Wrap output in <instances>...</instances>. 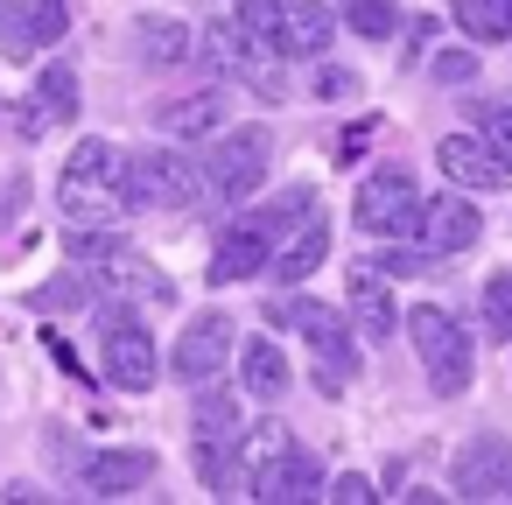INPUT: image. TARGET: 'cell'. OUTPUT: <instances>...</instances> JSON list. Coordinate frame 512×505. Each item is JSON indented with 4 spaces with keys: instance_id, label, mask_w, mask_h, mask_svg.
Masks as SVG:
<instances>
[{
    "instance_id": "7",
    "label": "cell",
    "mask_w": 512,
    "mask_h": 505,
    "mask_svg": "<svg viewBox=\"0 0 512 505\" xmlns=\"http://www.w3.org/2000/svg\"><path fill=\"white\" fill-rule=\"evenodd\" d=\"M421 211H428V197H421V183H414V169H372L365 176V190H358V204H351V218H358V232H372V239H407V232H421Z\"/></svg>"
},
{
    "instance_id": "1",
    "label": "cell",
    "mask_w": 512,
    "mask_h": 505,
    "mask_svg": "<svg viewBox=\"0 0 512 505\" xmlns=\"http://www.w3.org/2000/svg\"><path fill=\"white\" fill-rule=\"evenodd\" d=\"M120 204H127V162L113 155V141H78L57 176V211L71 225H106Z\"/></svg>"
},
{
    "instance_id": "30",
    "label": "cell",
    "mask_w": 512,
    "mask_h": 505,
    "mask_svg": "<svg viewBox=\"0 0 512 505\" xmlns=\"http://www.w3.org/2000/svg\"><path fill=\"white\" fill-rule=\"evenodd\" d=\"M484 330L491 337H512V274H491L484 281Z\"/></svg>"
},
{
    "instance_id": "19",
    "label": "cell",
    "mask_w": 512,
    "mask_h": 505,
    "mask_svg": "<svg viewBox=\"0 0 512 505\" xmlns=\"http://www.w3.org/2000/svg\"><path fill=\"white\" fill-rule=\"evenodd\" d=\"M64 120H78V71L71 64H50L36 78V99L15 113V127L22 134H43V127H64Z\"/></svg>"
},
{
    "instance_id": "29",
    "label": "cell",
    "mask_w": 512,
    "mask_h": 505,
    "mask_svg": "<svg viewBox=\"0 0 512 505\" xmlns=\"http://www.w3.org/2000/svg\"><path fill=\"white\" fill-rule=\"evenodd\" d=\"M365 43H386L393 29H400V8H393V0H351V15H344Z\"/></svg>"
},
{
    "instance_id": "14",
    "label": "cell",
    "mask_w": 512,
    "mask_h": 505,
    "mask_svg": "<svg viewBox=\"0 0 512 505\" xmlns=\"http://www.w3.org/2000/svg\"><path fill=\"white\" fill-rule=\"evenodd\" d=\"M155 484V456L148 449H99L78 463V491L85 498H134Z\"/></svg>"
},
{
    "instance_id": "34",
    "label": "cell",
    "mask_w": 512,
    "mask_h": 505,
    "mask_svg": "<svg viewBox=\"0 0 512 505\" xmlns=\"http://www.w3.org/2000/svg\"><path fill=\"white\" fill-rule=\"evenodd\" d=\"M372 134H379V120H358V127H344V134H337V162H358V155L372 148Z\"/></svg>"
},
{
    "instance_id": "11",
    "label": "cell",
    "mask_w": 512,
    "mask_h": 505,
    "mask_svg": "<svg viewBox=\"0 0 512 505\" xmlns=\"http://www.w3.org/2000/svg\"><path fill=\"white\" fill-rule=\"evenodd\" d=\"M99 372H106V386H120V393H155L162 351H155V337H148L141 323H113L106 344H99Z\"/></svg>"
},
{
    "instance_id": "21",
    "label": "cell",
    "mask_w": 512,
    "mask_h": 505,
    "mask_svg": "<svg viewBox=\"0 0 512 505\" xmlns=\"http://www.w3.org/2000/svg\"><path fill=\"white\" fill-rule=\"evenodd\" d=\"M323 253H330V225H323V218H302V232L274 246V260H267V274L295 288V281H309V274L323 267Z\"/></svg>"
},
{
    "instance_id": "23",
    "label": "cell",
    "mask_w": 512,
    "mask_h": 505,
    "mask_svg": "<svg viewBox=\"0 0 512 505\" xmlns=\"http://www.w3.org/2000/svg\"><path fill=\"white\" fill-rule=\"evenodd\" d=\"M239 386H246L253 400H281V393H288V358H281L274 337H253V344L239 351Z\"/></svg>"
},
{
    "instance_id": "15",
    "label": "cell",
    "mask_w": 512,
    "mask_h": 505,
    "mask_svg": "<svg viewBox=\"0 0 512 505\" xmlns=\"http://www.w3.org/2000/svg\"><path fill=\"white\" fill-rule=\"evenodd\" d=\"M477 232H484V218H477V204H470V190L463 197H428V211H421V246L435 253V260H449V253H470L477 246Z\"/></svg>"
},
{
    "instance_id": "37",
    "label": "cell",
    "mask_w": 512,
    "mask_h": 505,
    "mask_svg": "<svg viewBox=\"0 0 512 505\" xmlns=\"http://www.w3.org/2000/svg\"><path fill=\"white\" fill-rule=\"evenodd\" d=\"M29 8H36V0H0V43L22 29V15H29Z\"/></svg>"
},
{
    "instance_id": "3",
    "label": "cell",
    "mask_w": 512,
    "mask_h": 505,
    "mask_svg": "<svg viewBox=\"0 0 512 505\" xmlns=\"http://www.w3.org/2000/svg\"><path fill=\"white\" fill-rule=\"evenodd\" d=\"M267 323L309 337V351H316V393H344V379L358 372V351H351V323H344V309L309 302V295H281V302L267 309Z\"/></svg>"
},
{
    "instance_id": "27",
    "label": "cell",
    "mask_w": 512,
    "mask_h": 505,
    "mask_svg": "<svg viewBox=\"0 0 512 505\" xmlns=\"http://www.w3.org/2000/svg\"><path fill=\"white\" fill-rule=\"evenodd\" d=\"M197 477H204V491H239V477H246L239 442H197Z\"/></svg>"
},
{
    "instance_id": "16",
    "label": "cell",
    "mask_w": 512,
    "mask_h": 505,
    "mask_svg": "<svg viewBox=\"0 0 512 505\" xmlns=\"http://www.w3.org/2000/svg\"><path fill=\"white\" fill-rule=\"evenodd\" d=\"M274 246H281V239H274L260 218L232 225V232L218 239V253H211V288H232V281H253V274H267Z\"/></svg>"
},
{
    "instance_id": "20",
    "label": "cell",
    "mask_w": 512,
    "mask_h": 505,
    "mask_svg": "<svg viewBox=\"0 0 512 505\" xmlns=\"http://www.w3.org/2000/svg\"><path fill=\"white\" fill-rule=\"evenodd\" d=\"M71 36V0H36V8L22 15V29L8 36V57L15 64H36L50 43H64Z\"/></svg>"
},
{
    "instance_id": "17",
    "label": "cell",
    "mask_w": 512,
    "mask_h": 505,
    "mask_svg": "<svg viewBox=\"0 0 512 505\" xmlns=\"http://www.w3.org/2000/svg\"><path fill=\"white\" fill-rule=\"evenodd\" d=\"M218 127H225V92L218 85H197V92L155 106V134H169V141H211Z\"/></svg>"
},
{
    "instance_id": "4",
    "label": "cell",
    "mask_w": 512,
    "mask_h": 505,
    "mask_svg": "<svg viewBox=\"0 0 512 505\" xmlns=\"http://www.w3.org/2000/svg\"><path fill=\"white\" fill-rule=\"evenodd\" d=\"M204 190H211L204 183V162H190L176 148H141L127 162V204L134 211H190Z\"/></svg>"
},
{
    "instance_id": "36",
    "label": "cell",
    "mask_w": 512,
    "mask_h": 505,
    "mask_svg": "<svg viewBox=\"0 0 512 505\" xmlns=\"http://www.w3.org/2000/svg\"><path fill=\"white\" fill-rule=\"evenodd\" d=\"M330 498H337V505H372V498H379V484H365V477H337V484H330Z\"/></svg>"
},
{
    "instance_id": "24",
    "label": "cell",
    "mask_w": 512,
    "mask_h": 505,
    "mask_svg": "<svg viewBox=\"0 0 512 505\" xmlns=\"http://www.w3.org/2000/svg\"><path fill=\"white\" fill-rule=\"evenodd\" d=\"M134 50H141V64H183L197 43H190V22L148 15V22H134Z\"/></svg>"
},
{
    "instance_id": "22",
    "label": "cell",
    "mask_w": 512,
    "mask_h": 505,
    "mask_svg": "<svg viewBox=\"0 0 512 505\" xmlns=\"http://www.w3.org/2000/svg\"><path fill=\"white\" fill-rule=\"evenodd\" d=\"M351 316H358L365 337H393V330H400V309H393L379 267H358V274H351Z\"/></svg>"
},
{
    "instance_id": "9",
    "label": "cell",
    "mask_w": 512,
    "mask_h": 505,
    "mask_svg": "<svg viewBox=\"0 0 512 505\" xmlns=\"http://www.w3.org/2000/svg\"><path fill=\"white\" fill-rule=\"evenodd\" d=\"M85 274H92L99 302H148V309H169V302H176V281H169L162 267H148L134 246H120V253L92 260Z\"/></svg>"
},
{
    "instance_id": "10",
    "label": "cell",
    "mask_w": 512,
    "mask_h": 505,
    "mask_svg": "<svg viewBox=\"0 0 512 505\" xmlns=\"http://www.w3.org/2000/svg\"><path fill=\"white\" fill-rule=\"evenodd\" d=\"M225 365H232V316H225V309L190 316L183 337H176V351H169V372H176L183 386H204V379H218Z\"/></svg>"
},
{
    "instance_id": "8",
    "label": "cell",
    "mask_w": 512,
    "mask_h": 505,
    "mask_svg": "<svg viewBox=\"0 0 512 505\" xmlns=\"http://www.w3.org/2000/svg\"><path fill=\"white\" fill-rule=\"evenodd\" d=\"M204 64H211L218 78H239V85H246L253 99H267V106H274V99H288V85H281L274 57H267L239 22H211V29H204Z\"/></svg>"
},
{
    "instance_id": "2",
    "label": "cell",
    "mask_w": 512,
    "mask_h": 505,
    "mask_svg": "<svg viewBox=\"0 0 512 505\" xmlns=\"http://www.w3.org/2000/svg\"><path fill=\"white\" fill-rule=\"evenodd\" d=\"M239 29L267 57H323L337 36V15L323 0H239Z\"/></svg>"
},
{
    "instance_id": "33",
    "label": "cell",
    "mask_w": 512,
    "mask_h": 505,
    "mask_svg": "<svg viewBox=\"0 0 512 505\" xmlns=\"http://www.w3.org/2000/svg\"><path fill=\"white\" fill-rule=\"evenodd\" d=\"M484 141H491V148H498V155H505V162H512V99H505V106H491V113H484Z\"/></svg>"
},
{
    "instance_id": "6",
    "label": "cell",
    "mask_w": 512,
    "mask_h": 505,
    "mask_svg": "<svg viewBox=\"0 0 512 505\" xmlns=\"http://www.w3.org/2000/svg\"><path fill=\"white\" fill-rule=\"evenodd\" d=\"M407 337H414V351H421V365H428V386H435L442 400H456V393L470 386V330H463L449 309L421 302V309H407Z\"/></svg>"
},
{
    "instance_id": "18",
    "label": "cell",
    "mask_w": 512,
    "mask_h": 505,
    "mask_svg": "<svg viewBox=\"0 0 512 505\" xmlns=\"http://www.w3.org/2000/svg\"><path fill=\"white\" fill-rule=\"evenodd\" d=\"M323 491H330V477H323V463L302 456V449H288V456H274L267 470H253V498H267V505H302V498H323Z\"/></svg>"
},
{
    "instance_id": "28",
    "label": "cell",
    "mask_w": 512,
    "mask_h": 505,
    "mask_svg": "<svg viewBox=\"0 0 512 505\" xmlns=\"http://www.w3.org/2000/svg\"><path fill=\"white\" fill-rule=\"evenodd\" d=\"M295 442H288V428L281 421H260V428H239V463H246V477L253 470H267L274 456H288Z\"/></svg>"
},
{
    "instance_id": "25",
    "label": "cell",
    "mask_w": 512,
    "mask_h": 505,
    "mask_svg": "<svg viewBox=\"0 0 512 505\" xmlns=\"http://www.w3.org/2000/svg\"><path fill=\"white\" fill-rule=\"evenodd\" d=\"M449 15L470 43H512V0H449Z\"/></svg>"
},
{
    "instance_id": "12",
    "label": "cell",
    "mask_w": 512,
    "mask_h": 505,
    "mask_svg": "<svg viewBox=\"0 0 512 505\" xmlns=\"http://www.w3.org/2000/svg\"><path fill=\"white\" fill-rule=\"evenodd\" d=\"M456 498H512V442L505 435H470L449 463Z\"/></svg>"
},
{
    "instance_id": "32",
    "label": "cell",
    "mask_w": 512,
    "mask_h": 505,
    "mask_svg": "<svg viewBox=\"0 0 512 505\" xmlns=\"http://www.w3.org/2000/svg\"><path fill=\"white\" fill-rule=\"evenodd\" d=\"M309 92H316V99H351V92H358V71H344V64H323Z\"/></svg>"
},
{
    "instance_id": "35",
    "label": "cell",
    "mask_w": 512,
    "mask_h": 505,
    "mask_svg": "<svg viewBox=\"0 0 512 505\" xmlns=\"http://www.w3.org/2000/svg\"><path fill=\"white\" fill-rule=\"evenodd\" d=\"M428 260H435V253H428V246H414V253H407V246H400V253H386V260H379V274H421V267H428Z\"/></svg>"
},
{
    "instance_id": "13",
    "label": "cell",
    "mask_w": 512,
    "mask_h": 505,
    "mask_svg": "<svg viewBox=\"0 0 512 505\" xmlns=\"http://www.w3.org/2000/svg\"><path fill=\"white\" fill-rule=\"evenodd\" d=\"M435 162H442V176H449L456 190H505V183H512V162H505L484 134H449V141H435Z\"/></svg>"
},
{
    "instance_id": "31",
    "label": "cell",
    "mask_w": 512,
    "mask_h": 505,
    "mask_svg": "<svg viewBox=\"0 0 512 505\" xmlns=\"http://www.w3.org/2000/svg\"><path fill=\"white\" fill-rule=\"evenodd\" d=\"M428 71H435V85H449V92L477 85V57H470V50H442V57L428 64Z\"/></svg>"
},
{
    "instance_id": "5",
    "label": "cell",
    "mask_w": 512,
    "mask_h": 505,
    "mask_svg": "<svg viewBox=\"0 0 512 505\" xmlns=\"http://www.w3.org/2000/svg\"><path fill=\"white\" fill-rule=\"evenodd\" d=\"M267 162H274V134H267V127H232V134H218L211 155H204L211 204H246V197L267 183Z\"/></svg>"
},
{
    "instance_id": "26",
    "label": "cell",
    "mask_w": 512,
    "mask_h": 505,
    "mask_svg": "<svg viewBox=\"0 0 512 505\" xmlns=\"http://www.w3.org/2000/svg\"><path fill=\"white\" fill-rule=\"evenodd\" d=\"M190 428H197V442H239V400L232 393H218L211 379L197 386V414H190Z\"/></svg>"
}]
</instances>
